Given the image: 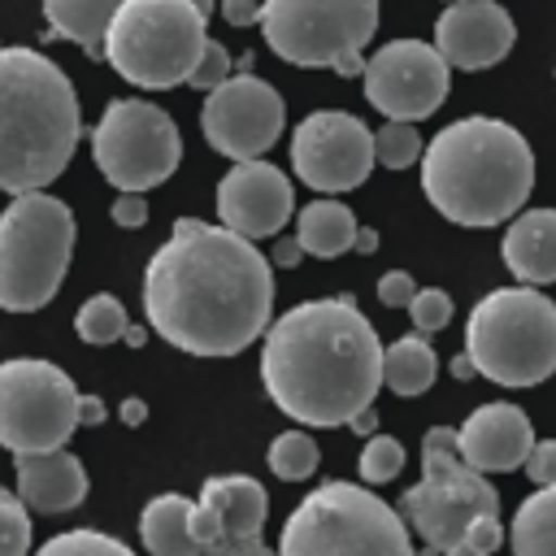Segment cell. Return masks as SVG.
I'll return each instance as SVG.
<instances>
[{"label": "cell", "mask_w": 556, "mask_h": 556, "mask_svg": "<svg viewBox=\"0 0 556 556\" xmlns=\"http://www.w3.org/2000/svg\"><path fill=\"white\" fill-rule=\"evenodd\" d=\"M143 313L165 343L191 356H235L269 326V261L226 226L178 217L143 269Z\"/></svg>", "instance_id": "cell-1"}, {"label": "cell", "mask_w": 556, "mask_h": 556, "mask_svg": "<svg viewBox=\"0 0 556 556\" xmlns=\"http://www.w3.org/2000/svg\"><path fill=\"white\" fill-rule=\"evenodd\" d=\"M265 395L300 426H348L382 387V343L352 295L304 300L265 326Z\"/></svg>", "instance_id": "cell-2"}, {"label": "cell", "mask_w": 556, "mask_h": 556, "mask_svg": "<svg viewBox=\"0 0 556 556\" xmlns=\"http://www.w3.org/2000/svg\"><path fill=\"white\" fill-rule=\"evenodd\" d=\"M534 187L526 135L500 117H460L421 152V191L456 226H500L517 217Z\"/></svg>", "instance_id": "cell-3"}, {"label": "cell", "mask_w": 556, "mask_h": 556, "mask_svg": "<svg viewBox=\"0 0 556 556\" xmlns=\"http://www.w3.org/2000/svg\"><path fill=\"white\" fill-rule=\"evenodd\" d=\"M83 139L70 74L35 48H0V191H43Z\"/></svg>", "instance_id": "cell-4"}, {"label": "cell", "mask_w": 556, "mask_h": 556, "mask_svg": "<svg viewBox=\"0 0 556 556\" xmlns=\"http://www.w3.org/2000/svg\"><path fill=\"white\" fill-rule=\"evenodd\" d=\"M465 352L486 382H547L556 374V304L526 282L486 291L465 321Z\"/></svg>", "instance_id": "cell-5"}, {"label": "cell", "mask_w": 556, "mask_h": 556, "mask_svg": "<svg viewBox=\"0 0 556 556\" xmlns=\"http://www.w3.org/2000/svg\"><path fill=\"white\" fill-rule=\"evenodd\" d=\"M278 556H417L400 508L369 486L330 478L313 486L287 517Z\"/></svg>", "instance_id": "cell-6"}, {"label": "cell", "mask_w": 556, "mask_h": 556, "mask_svg": "<svg viewBox=\"0 0 556 556\" xmlns=\"http://www.w3.org/2000/svg\"><path fill=\"white\" fill-rule=\"evenodd\" d=\"M208 43V17L191 0H122L109 35L104 61L143 91H165L191 78Z\"/></svg>", "instance_id": "cell-7"}, {"label": "cell", "mask_w": 556, "mask_h": 556, "mask_svg": "<svg viewBox=\"0 0 556 556\" xmlns=\"http://www.w3.org/2000/svg\"><path fill=\"white\" fill-rule=\"evenodd\" d=\"M74 213L48 191H22L0 213V308L35 313L43 308L74 256Z\"/></svg>", "instance_id": "cell-8"}, {"label": "cell", "mask_w": 556, "mask_h": 556, "mask_svg": "<svg viewBox=\"0 0 556 556\" xmlns=\"http://www.w3.org/2000/svg\"><path fill=\"white\" fill-rule=\"evenodd\" d=\"M400 517L421 534L426 547L439 552L465 543L478 521L500 517V491L486 482V473L465 465L452 426H430L421 434V478L400 495Z\"/></svg>", "instance_id": "cell-9"}, {"label": "cell", "mask_w": 556, "mask_h": 556, "mask_svg": "<svg viewBox=\"0 0 556 556\" xmlns=\"http://www.w3.org/2000/svg\"><path fill=\"white\" fill-rule=\"evenodd\" d=\"M256 26L274 56L356 78L365 70L361 52L378 30V0H265Z\"/></svg>", "instance_id": "cell-10"}, {"label": "cell", "mask_w": 556, "mask_h": 556, "mask_svg": "<svg viewBox=\"0 0 556 556\" xmlns=\"http://www.w3.org/2000/svg\"><path fill=\"white\" fill-rule=\"evenodd\" d=\"M78 430V387L52 361L13 356L0 365V447L39 456L70 443Z\"/></svg>", "instance_id": "cell-11"}, {"label": "cell", "mask_w": 556, "mask_h": 556, "mask_svg": "<svg viewBox=\"0 0 556 556\" xmlns=\"http://www.w3.org/2000/svg\"><path fill=\"white\" fill-rule=\"evenodd\" d=\"M91 161L117 191H152L182 161V135L161 104L113 100L91 130Z\"/></svg>", "instance_id": "cell-12"}, {"label": "cell", "mask_w": 556, "mask_h": 556, "mask_svg": "<svg viewBox=\"0 0 556 556\" xmlns=\"http://www.w3.org/2000/svg\"><path fill=\"white\" fill-rule=\"evenodd\" d=\"M361 78L365 100L387 122H421L447 100L452 65L426 39H391L365 61Z\"/></svg>", "instance_id": "cell-13"}, {"label": "cell", "mask_w": 556, "mask_h": 556, "mask_svg": "<svg viewBox=\"0 0 556 556\" xmlns=\"http://www.w3.org/2000/svg\"><path fill=\"white\" fill-rule=\"evenodd\" d=\"M282 122H287V104L278 87H269L248 70L213 87L200 109V130L208 148L230 161H256L261 152H269L282 135Z\"/></svg>", "instance_id": "cell-14"}, {"label": "cell", "mask_w": 556, "mask_h": 556, "mask_svg": "<svg viewBox=\"0 0 556 556\" xmlns=\"http://www.w3.org/2000/svg\"><path fill=\"white\" fill-rule=\"evenodd\" d=\"M374 130L339 109L308 113L291 135V169L313 191H352L374 169Z\"/></svg>", "instance_id": "cell-15"}, {"label": "cell", "mask_w": 556, "mask_h": 556, "mask_svg": "<svg viewBox=\"0 0 556 556\" xmlns=\"http://www.w3.org/2000/svg\"><path fill=\"white\" fill-rule=\"evenodd\" d=\"M295 213L291 178L269 161H235V169L217 182V217L226 230L243 239H274Z\"/></svg>", "instance_id": "cell-16"}, {"label": "cell", "mask_w": 556, "mask_h": 556, "mask_svg": "<svg viewBox=\"0 0 556 556\" xmlns=\"http://www.w3.org/2000/svg\"><path fill=\"white\" fill-rule=\"evenodd\" d=\"M517 26L495 0H452L434 22V48L452 70H491L513 52Z\"/></svg>", "instance_id": "cell-17"}, {"label": "cell", "mask_w": 556, "mask_h": 556, "mask_svg": "<svg viewBox=\"0 0 556 556\" xmlns=\"http://www.w3.org/2000/svg\"><path fill=\"white\" fill-rule=\"evenodd\" d=\"M456 447L478 473H513L534 447V426L517 404H478L465 426H456Z\"/></svg>", "instance_id": "cell-18"}, {"label": "cell", "mask_w": 556, "mask_h": 556, "mask_svg": "<svg viewBox=\"0 0 556 556\" xmlns=\"http://www.w3.org/2000/svg\"><path fill=\"white\" fill-rule=\"evenodd\" d=\"M269 513V495L256 478L243 473H217L195 495L191 530L204 543H235V539H261Z\"/></svg>", "instance_id": "cell-19"}, {"label": "cell", "mask_w": 556, "mask_h": 556, "mask_svg": "<svg viewBox=\"0 0 556 556\" xmlns=\"http://www.w3.org/2000/svg\"><path fill=\"white\" fill-rule=\"evenodd\" d=\"M17 469V500L35 513H70L87 500V469L74 452H39V456H13Z\"/></svg>", "instance_id": "cell-20"}, {"label": "cell", "mask_w": 556, "mask_h": 556, "mask_svg": "<svg viewBox=\"0 0 556 556\" xmlns=\"http://www.w3.org/2000/svg\"><path fill=\"white\" fill-rule=\"evenodd\" d=\"M500 256L526 287L556 282V208H521L504 230Z\"/></svg>", "instance_id": "cell-21"}, {"label": "cell", "mask_w": 556, "mask_h": 556, "mask_svg": "<svg viewBox=\"0 0 556 556\" xmlns=\"http://www.w3.org/2000/svg\"><path fill=\"white\" fill-rule=\"evenodd\" d=\"M191 517H195V500L187 495H156L143 504L139 513V539L148 547V556H195L200 552V539L191 530Z\"/></svg>", "instance_id": "cell-22"}, {"label": "cell", "mask_w": 556, "mask_h": 556, "mask_svg": "<svg viewBox=\"0 0 556 556\" xmlns=\"http://www.w3.org/2000/svg\"><path fill=\"white\" fill-rule=\"evenodd\" d=\"M122 0H43V39H70L87 56H104V35Z\"/></svg>", "instance_id": "cell-23"}, {"label": "cell", "mask_w": 556, "mask_h": 556, "mask_svg": "<svg viewBox=\"0 0 556 556\" xmlns=\"http://www.w3.org/2000/svg\"><path fill=\"white\" fill-rule=\"evenodd\" d=\"M295 239L308 256H321V261L343 256L356 243V217L339 200H313L295 217Z\"/></svg>", "instance_id": "cell-24"}, {"label": "cell", "mask_w": 556, "mask_h": 556, "mask_svg": "<svg viewBox=\"0 0 556 556\" xmlns=\"http://www.w3.org/2000/svg\"><path fill=\"white\" fill-rule=\"evenodd\" d=\"M434 374H439V356L426 343V334H400L395 343L382 348V387H391L395 395L430 391Z\"/></svg>", "instance_id": "cell-25"}, {"label": "cell", "mask_w": 556, "mask_h": 556, "mask_svg": "<svg viewBox=\"0 0 556 556\" xmlns=\"http://www.w3.org/2000/svg\"><path fill=\"white\" fill-rule=\"evenodd\" d=\"M508 539L513 556H556V482L517 504Z\"/></svg>", "instance_id": "cell-26"}, {"label": "cell", "mask_w": 556, "mask_h": 556, "mask_svg": "<svg viewBox=\"0 0 556 556\" xmlns=\"http://www.w3.org/2000/svg\"><path fill=\"white\" fill-rule=\"evenodd\" d=\"M126 321H130L126 304H122L117 295H109V291L83 300V308L74 313V330H78V339H83V343H96V348L117 343L122 330H126Z\"/></svg>", "instance_id": "cell-27"}, {"label": "cell", "mask_w": 556, "mask_h": 556, "mask_svg": "<svg viewBox=\"0 0 556 556\" xmlns=\"http://www.w3.org/2000/svg\"><path fill=\"white\" fill-rule=\"evenodd\" d=\"M317 460H321V447L313 443V434L304 430H282L269 452H265V465L282 478V482H304L317 473Z\"/></svg>", "instance_id": "cell-28"}, {"label": "cell", "mask_w": 556, "mask_h": 556, "mask_svg": "<svg viewBox=\"0 0 556 556\" xmlns=\"http://www.w3.org/2000/svg\"><path fill=\"white\" fill-rule=\"evenodd\" d=\"M426 152V139L417 135V122H382V130H374V161L387 169H408L417 165Z\"/></svg>", "instance_id": "cell-29"}, {"label": "cell", "mask_w": 556, "mask_h": 556, "mask_svg": "<svg viewBox=\"0 0 556 556\" xmlns=\"http://www.w3.org/2000/svg\"><path fill=\"white\" fill-rule=\"evenodd\" d=\"M35 556H135V552L122 539L100 530H65V534H52Z\"/></svg>", "instance_id": "cell-30"}, {"label": "cell", "mask_w": 556, "mask_h": 556, "mask_svg": "<svg viewBox=\"0 0 556 556\" xmlns=\"http://www.w3.org/2000/svg\"><path fill=\"white\" fill-rule=\"evenodd\" d=\"M400 469H404V443L395 434H369L361 447V478L369 486H382L400 478Z\"/></svg>", "instance_id": "cell-31"}, {"label": "cell", "mask_w": 556, "mask_h": 556, "mask_svg": "<svg viewBox=\"0 0 556 556\" xmlns=\"http://www.w3.org/2000/svg\"><path fill=\"white\" fill-rule=\"evenodd\" d=\"M0 556H30V508L0 486Z\"/></svg>", "instance_id": "cell-32"}, {"label": "cell", "mask_w": 556, "mask_h": 556, "mask_svg": "<svg viewBox=\"0 0 556 556\" xmlns=\"http://www.w3.org/2000/svg\"><path fill=\"white\" fill-rule=\"evenodd\" d=\"M408 317H413L417 334H434L452 321V295L439 287H417V295L408 300Z\"/></svg>", "instance_id": "cell-33"}, {"label": "cell", "mask_w": 556, "mask_h": 556, "mask_svg": "<svg viewBox=\"0 0 556 556\" xmlns=\"http://www.w3.org/2000/svg\"><path fill=\"white\" fill-rule=\"evenodd\" d=\"M235 74V65H230V52L217 43V39H208L204 43V52H200V61H195V70H191V78H187V87H195V91H213V87H222L226 78Z\"/></svg>", "instance_id": "cell-34"}, {"label": "cell", "mask_w": 556, "mask_h": 556, "mask_svg": "<svg viewBox=\"0 0 556 556\" xmlns=\"http://www.w3.org/2000/svg\"><path fill=\"white\" fill-rule=\"evenodd\" d=\"M521 469L530 473L534 486H552L556 482V439H534V447H530Z\"/></svg>", "instance_id": "cell-35"}, {"label": "cell", "mask_w": 556, "mask_h": 556, "mask_svg": "<svg viewBox=\"0 0 556 556\" xmlns=\"http://www.w3.org/2000/svg\"><path fill=\"white\" fill-rule=\"evenodd\" d=\"M413 295H417L413 274H404V269H387V274L378 278V300H382L387 308H408Z\"/></svg>", "instance_id": "cell-36"}, {"label": "cell", "mask_w": 556, "mask_h": 556, "mask_svg": "<svg viewBox=\"0 0 556 556\" xmlns=\"http://www.w3.org/2000/svg\"><path fill=\"white\" fill-rule=\"evenodd\" d=\"M113 222L122 226V230H139L143 222H148V204H143V191H117V200H113Z\"/></svg>", "instance_id": "cell-37"}, {"label": "cell", "mask_w": 556, "mask_h": 556, "mask_svg": "<svg viewBox=\"0 0 556 556\" xmlns=\"http://www.w3.org/2000/svg\"><path fill=\"white\" fill-rule=\"evenodd\" d=\"M500 543H504V526H500V517H486V521H478V526L465 534V547H469L473 556H491Z\"/></svg>", "instance_id": "cell-38"}, {"label": "cell", "mask_w": 556, "mask_h": 556, "mask_svg": "<svg viewBox=\"0 0 556 556\" xmlns=\"http://www.w3.org/2000/svg\"><path fill=\"white\" fill-rule=\"evenodd\" d=\"M195 556H278L261 539H235V543H204Z\"/></svg>", "instance_id": "cell-39"}, {"label": "cell", "mask_w": 556, "mask_h": 556, "mask_svg": "<svg viewBox=\"0 0 556 556\" xmlns=\"http://www.w3.org/2000/svg\"><path fill=\"white\" fill-rule=\"evenodd\" d=\"M261 4L265 0H222V17L230 26H252V22H261Z\"/></svg>", "instance_id": "cell-40"}, {"label": "cell", "mask_w": 556, "mask_h": 556, "mask_svg": "<svg viewBox=\"0 0 556 556\" xmlns=\"http://www.w3.org/2000/svg\"><path fill=\"white\" fill-rule=\"evenodd\" d=\"M104 417H109V408L100 395H78V426H100Z\"/></svg>", "instance_id": "cell-41"}, {"label": "cell", "mask_w": 556, "mask_h": 556, "mask_svg": "<svg viewBox=\"0 0 556 556\" xmlns=\"http://www.w3.org/2000/svg\"><path fill=\"white\" fill-rule=\"evenodd\" d=\"M300 261H304V248H300V239H282V235H278V243H274V265L291 269V265H300Z\"/></svg>", "instance_id": "cell-42"}, {"label": "cell", "mask_w": 556, "mask_h": 556, "mask_svg": "<svg viewBox=\"0 0 556 556\" xmlns=\"http://www.w3.org/2000/svg\"><path fill=\"white\" fill-rule=\"evenodd\" d=\"M122 421H126V426H143V421H148V404H143V400H135V395H130V400H122Z\"/></svg>", "instance_id": "cell-43"}, {"label": "cell", "mask_w": 556, "mask_h": 556, "mask_svg": "<svg viewBox=\"0 0 556 556\" xmlns=\"http://www.w3.org/2000/svg\"><path fill=\"white\" fill-rule=\"evenodd\" d=\"M348 426H352L356 434H365V439H369V434H378V413H374V404H369V408H361V413H356Z\"/></svg>", "instance_id": "cell-44"}, {"label": "cell", "mask_w": 556, "mask_h": 556, "mask_svg": "<svg viewBox=\"0 0 556 556\" xmlns=\"http://www.w3.org/2000/svg\"><path fill=\"white\" fill-rule=\"evenodd\" d=\"M352 248L369 256V252L378 248V230H374V226H356V243H352Z\"/></svg>", "instance_id": "cell-45"}, {"label": "cell", "mask_w": 556, "mask_h": 556, "mask_svg": "<svg viewBox=\"0 0 556 556\" xmlns=\"http://www.w3.org/2000/svg\"><path fill=\"white\" fill-rule=\"evenodd\" d=\"M122 343H130V348H143V343H148V330H143V326H135V321H126V330H122Z\"/></svg>", "instance_id": "cell-46"}, {"label": "cell", "mask_w": 556, "mask_h": 556, "mask_svg": "<svg viewBox=\"0 0 556 556\" xmlns=\"http://www.w3.org/2000/svg\"><path fill=\"white\" fill-rule=\"evenodd\" d=\"M473 374H478V369H473V361H469V352H460V356L452 361V378H460V382H465V378H473Z\"/></svg>", "instance_id": "cell-47"}, {"label": "cell", "mask_w": 556, "mask_h": 556, "mask_svg": "<svg viewBox=\"0 0 556 556\" xmlns=\"http://www.w3.org/2000/svg\"><path fill=\"white\" fill-rule=\"evenodd\" d=\"M443 556H473V552H469V547H465V543H456V547H447V552H443Z\"/></svg>", "instance_id": "cell-48"}, {"label": "cell", "mask_w": 556, "mask_h": 556, "mask_svg": "<svg viewBox=\"0 0 556 556\" xmlns=\"http://www.w3.org/2000/svg\"><path fill=\"white\" fill-rule=\"evenodd\" d=\"M191 4H195V9H200V13H204V17H208V13H213V4H217V0H191Z\"/></svg>", "instance_id": "cell-49"}, {"label": "cell", "mask_w": 556, "mask_h": 556, "mask_svg": "<svg viewBox=\"0 0 556 556\" xmlns=\"http://www.w3.org/2000/svg\"><path fill=\"white\" fill-rule=\"evenodd\" d=\"M417 556H443V552H439V547H421Z\"/></svg>", "instance_id": "cell-50"}, {"label": "cell", "mask_w": 556, "mask_h": 556, "mask_svg": "<svg viewBox=\"0 0 556 556\" xmlns=\"http://www.w3.org/2000/svg\"><path fill=\"white\" fill-rule=\"evenodd\" d=\"M447 4H452V0H447Z\"/></svg>", "instance_id": "cell-51"}]
</instances>
